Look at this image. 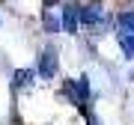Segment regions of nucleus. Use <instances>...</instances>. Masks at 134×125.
I'll return each instance as SVG.
<instances>
[{
	"label": "nucleus",
	"instance_id": "obj_7",
	"mask_svg": "<svg viewBox=\"0 0 134 125\" xmlns=\"http://www.w3.org/2000/svg\"><path fill=\"white\" fill-rule=\"evenodd\" d=\"M116 24H119V33L134 36V9H122L119 18H116Z\"/></svg>",
	"mask_w": 134,
	"mask_h": 125
},
{
	"label": "nucleus",
	"instance_id": "obj_2",
	"mask_svg": "<svg viewBox=\"0 0 134 125\" xmlns=\"http://www.w3.org/2000/svg\"><path fill=\"white\" fill-rule=\"evenodd\" d=\"M57 72H60V51L54 45H48V48H42V54H39V75L45 81H54Z\"/></svg>",
	"mask_w": 134,
	"mask_h": 125
},
{
	"label": "nucleus",
	"instance_id": "obj_3",
	"mask_svg": "<svg viewBox=\"0 0 134 125\" xmlns=\"http://www.w3.org/2000/svg\"><path fill=\"white\" fill-rule=\"evenodd\" d=\"M101 18H104V9L98 3H86V6H77V21L83 27H98Z\"/></svg>",
	"mask_w": 134,
	"mask_h": 125
},
{
	"label": "nucleus",
	"instance_id": "obj_4",
	"mask_svg": "<svg viewBox=\"0 0 134 125\" xmlns=\"http://www.w3.org/2000/svg\"><path fill=\"white\" fill-rule=\"evenodd\" d=\"M60 24H63V30L66 33H77V3H66L63 6V18H60Z\"/></svg>",
	"mask_w": 134,
	"mask_h": 125
},
{
	"label": "nucleus",
	"instance_id": "obj_6",
	"mask_svg": "<svg viewBox=\"0 0 134 125\" xmlns=\"http://www.w3.org/2000/svg\"><path fill=\"white\" fill-rule=\"evenodd\" d=\"M33 77H36L33 69H18V72L12 75V89H27V87H33Z\"/></svg>",
	"mask_w": 134,
	"mask_h": 125
},
{
	"label": "nucleus",
	"instance_id": "obj_8",
	"mask_svg": "<svg viewBox=\"0 0 134 125\" xmlns=\"http://www.w3.org/2000/svg\"><path fill=\"white\" fill-rule=\"evenodd\" d=\"M116 39H119V48H122V54H125L128 60H134V36H128V33H119Z\"/></svg>",
	"mask_w": 134,
	"mask_h": 125
},
{
	"label": "nucleus",
	"instance_id": "obj_5",
	"mask_svg": "<svg viewBox=\"0 0 134 125\" xmlns=\"http://www.w3.org/2000/svg\"><path fill=\"white\" fill-rule=\"evenodd\" d=\"M42 27H45V33H51V36L63 30V24H60V15L54 12L51 6H45V9H42Z\"/></svg>",
	"mask_w": 134,
	"mask_h": 125
},
{
	"label": "nucleus",
	"instance_id": "obj_9",
	"mask_svg": "<svg viewBox=\"0 0 134 125\" xmlns=\"http://www.w3.org/2000/svg\"><path fill=\"white\" fill-rule=\"evenodd\" d=\"M90 125H101V122H98V116H92V113H90Z\"/></svg>",
	"mask_w": 134,
	"mask_h": 125
},
{
	"label": "nucleus",
	"instance_id": "obj_1",
	"mask_svg": "<svg viewBox=\"0 0 134 125\" xmlns=\"http://www.w3.org/2000/svg\"><path fill=\"white\" fill-rule=\"evenodd\" d=\"M63 92H66V98L72 101V104H77V107H86L90 104V77L86 75H81V77H69L66 83H63Z\"/></svg>",
	"mask_w": 134,
	"mask_h": 125
}]
</instances>
